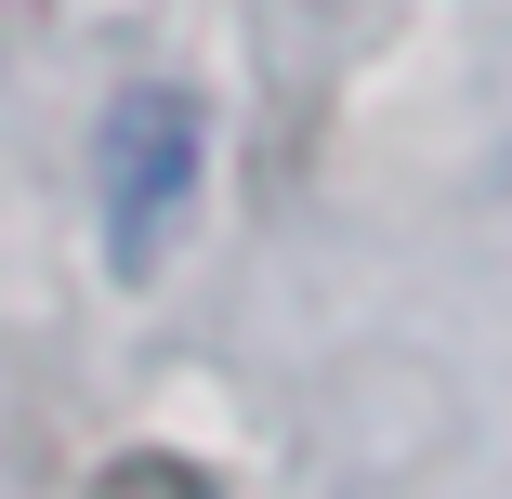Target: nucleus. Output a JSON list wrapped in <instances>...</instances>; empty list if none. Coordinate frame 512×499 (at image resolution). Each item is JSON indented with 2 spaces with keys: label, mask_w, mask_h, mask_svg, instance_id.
Wrapping results in <instances>:
<instances>
[{
  "label": "nucleus",
  "mask_w": 512,
  "mask_h": 499,
  "mask_svg": "<svg viewBox=\"0 0 512 499\" xmlns=\"http://www.w3.org/2000/svg\"><path fill=\"white\" fill-rule=\"evenodd\" d=\"M184 197H197V106L184 92H119L106 106V237L132 276L171 250Z\"/></svg>",
  "instance_id": "obj_1"
},
{
  "label": "nucleus",
  "mask_w": 512,
  "mask_h": 499,
  "mask_svg": "<svg viewBox=\"0 0 512 499\" xmlns=\"http://www.w3.org/2000/svg\"><path fill=\"white\" fill-rule=\"evenodd\" d=\"M79 499H224V486L197 473V460H171V447H132V460H106V473H92Z\"/></svg>",
  "instance_id": "obj_2"
}]
</instances>
